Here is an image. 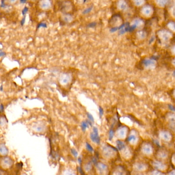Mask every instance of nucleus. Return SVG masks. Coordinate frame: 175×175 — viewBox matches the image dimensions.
<instances>
[{
	"instance_id": "1",
	"label": "nucleus",
	"mask_w": 175,
	"mask_h": 175,
	"mask_svg": "<svg viewBox=\"0 0 175 175\" xmlns=\"http://www.w3.org/2000/svg\"><path fill=\"white\" fill-rule=\"evenodd\" d=\"M158 36L162 42H167L172 37V34L170 32L166 30H161L158 33Z\"/></svg>"
},
{
	"instance_id": "2",
	"label": "nucleus",
	"mask_w": 175,
	"mask_h": 175,
	"mask_svg": "<svg viewBox=\"0 0 175 175\" xmlns=\"http://www.w3.org/2000/svg\"><path fill=\"white\" fill-rule=\"evenodd\" d=\"M166 119L169 123V128L175 132V114L173 113L167 114Z\"/></svg>"
},
{
	"instance_id": "3",
	"label": "nucleus",
	"mask_w": 175,
	"mask_h": 175,
	"mask_svg": "<svg viewBox=\"0 0 175 175\" xmlns=\"http://www.w3.org/2000/svg\"><path fill=\"white\" fill-rule=\"evenodd\" d=\"M93 132L91 133L90 134V137H91V139L92 140L93 142L96 143L97 144H99L100 143V137L99 136V131H98V129H97L96 127H93Z\"/></svg>"
},
{
	"instance_id": "4",
	"label": "nucleus",
	"mask_w": 175,
	"mask_h": 175,
	"mask_svg": "<svg viewBox=\"0 0 175 175\" xmlns=\"http://www.w3.org/2000/svg\"><path fill=\"white\" fill-rule=\"evenodd\" d=\"M143 65L146 68H154L156 66V61L153 59H145L143 61Z\"/></svg>"
},
{
	"instance_id": "5",
	"label": "nucleus",
	"mask_w": 175,
	"mask_h": 175,
	"mask_svg": "<svg viewBox=\"0 0 175 175\" xmlns=\"http://www.w3.org/2000/svg\"><path fill=\"white\" fill-rule=\"evenodd\" d=\"M159 137L166 142H169L172 140V136L169 131H161L159 133Z\"/></svg>"
},
{
	"instance_id": "6",
	"label": "nucleus",
	"mask_w": 175,
	"mask_h": 175,
	"mask_svg": "<svg viewBox=\"0 0 175 175\" xmlns=\"http://www.w3.org/2000/svg\"><path fill=\"white\" fill-rule=\"evenodd\" d=\"M39 6L42 10H49L51 6V3L50 0H40Z\"/></svg>"
},
{
	"instance_id": "7",
	"label": "nucleus",
	"mask_w": 175,
	"mask_h": 175,
	"mask_svg": "<svg viewBox=\"0 0 175 175\" xmlns=\"http://www.w3.org/2000/svg\"><path fill=\"white\" fill-rule=\"evenodd\" d=\"M141 13L146 17H150L153 14V10L152 7L150 6H145L141 10Z\"/></svg>"
},
{
	"instance_id": "8",
	"label": "nucleus",
	"mask_w": 175,
	"mask_h": 175,
	"mask_svg": "<svg viewBox=\"0 0 175 175\" xmlns=\"http://www.w3.org/2000/svg\"><path fill=\"white\" fill-rule=\"evenodd\" d=\"M116 150L114 147H110V146H105L103 148V154L105 156L107 157H110L114 154V152H116Z\"/></svg>"
},
{
	"instance_id": "9",
	"label": "nucleus",
	"mask_w": 175,
	"mask_h": 175,
	"mask_svg": "<svg viewBox=\"0 0 175 175\" xmlns=\"http://www.w3.org/2000/svg\"><path fill=\"white\" fill-rule=\"evenodd\" d=\"M153 165L154 167L158 170L163 171L167 169V166L166 165V164H164V163L159 162V161H154L153 162Z\"/></svg>"
},
{
	"instance_id": "10",
	"label": "nucleus",
	"mask_w": 175,
	"mask_h": 175,
	"mask_svg": "<svg viewBox=\"0 0 175 175\" xmlns=\"http://www.w3.org/2000/svg\"><path fill=\"white\" fill-rule=\"evenodd\" d=\"M142 151L145 155H151L153 153L152 146L149 144H144L142 146Z\"/></svg>"
},
{
	"instance_id": "11",
	"label": "nucleus",
	"mask_w": 175,
	"mask_h": 175,
	"mask_svg": "<svg viewBox=\"0 0 175 175\" xmlns=\"http://www.w3.org/2000/svg\"><path fill=\"white\" fill-rule=\"evenodd\" d=\"M1 164L3 167L4 168H9L11 166L13 165V161L10 158H4L1 161Z\"/></svg>"
},
{
	"instance_id": "12",
	"label": "nucleus",
	"mask_w": 175,
	"mask_h": 175,
	"mask_svg": "<svg viewBox=\"0 0 175 175\" xmlns=\"http://www.w3.org/2000/svg\"><path fill=\"white\" fill-rule=\"evenodd\" d=\"M135 168L138 171H143L147 169V166L142 163H137L135 165Z\"/></svg>"
},
{
	"instance_id": "13",
	"label": "nucleus",
	"mask_w": 175,
	"mask_h": 175,
	"mask_svg": "<svg viewBox=\"0 0 175 175\" xmlns=\"http://www.w3.org/2000/svg\"><path fill=\"white\" fill-rule=\"evenodd\" d=\"M97 167L99 169V172H103L106 170L107 169H108V166L106 165L105 164H103V163H97Z\"/></svg>"
},
{
	"instance_id": "14",
	"label": "nucleus",
	"mask_w": 175,
	"mask_h": 175,
	"mask_svg": "<svg viewBox=\"0 0 175 175\" xmlns=\"http://www.w3.org/2000/svg\"><path fill=\"white\" fill-rule=\"evenodd\" d=\"M143 22L142 20H141L140 19H136V20L134 21V23L132 25V27L133 28H136L137 27L140 26H142L143 25Z\"/></svg>"
},
{
	"instance_id": "15",
	"label": "nucleus",
	"mask_w": 175,
	"mask_h": 175,
	"mask_svg": "<svg viewBox=\"0 0 175 175\" xmlns=\"http://www.w3.org/2000/svg\"><path fill=\"white\" fill-rule=\"evenodd\" d=\"M128 142H130L132 143L135 144L137 141V138L135 134H130V136H128Z\"/></svg>"
},
{
	"instance_id": "16",
	"label": "nucleus",
	"mask_w": 175,
	"mask_h": 175,
	"mask_svg": "<svg viewBox=\"0 0 175 175\" xmlns=\"http://www.w3.org/2000/svg\"><path fill=\"white\" fill-rule=\"evenodd\" d=\"M8 153V149L3 144L0 145V154L2 155H6Z\"/></svg>"
},
{
	"instance_id": "17",
	"label": "nucleus",
	"mask_w": 175,
	"mask_h": 175,
	"mask_svg": "<svg viewBox=\"0 0 175 175\" xmlns=\"http://www.w3.org/2000/svg\"><path fill=\"white\" fill-rule=\"evenodd\" d=\"M169 0H156V2L157 5L160 7H163L165 6Z\"/></svg>"
},
{
	"instance_id": "18",
	"label": "nucleus",
	"mask_w": 175,
	"mask_h": 175,
	"mask_svg": "<svg viewBox=\"0 0 175 175\" xmlns=\"http://www.w3.org/2000/svg\"><path fill=\"white\" fill-rule=\"evenodd\" d=\"M118 8L120 10H124L127 8V5L126 3L124 1L121 0V1H119L118 4Z\"/></svg>"
},
{
	"instance_id": "19",
	"label": "nucleus",
	"mask_w": 175,
	"mask_h": 175,
	"mask_svg": "<svg viewBox=\"0 0 175 175\" xmlns=\"http://www.w3.org/2000/svg\"><path fill=\"white\" fill-rule=\"evenodd\" d=\"M117 147L118 150H121L123 149H125V146L124 143L122 142V141H120V140H118L117 141Z\"/></svg>"
},
{
	"instance_id": "20",
	"label": "nucleus",
	"mask_w": 175,
	"mask_h": 175,
	"mask_svg": "<svg viewBox=\"0 0 175 175\" xmlns=\"http://www.w3.org/2000/svg\"><path fill=\"white\" fill-rule=\"evenodd\" d=\"M167 26L169 29L171 30L172 31L175 33V23L173 22H169L167 24Z\"/></svg>"
},
{
	"instance_id": "21",
	"label": "nucleus",
	"mask_w": 175,
	"mask_h": 175,
	"mask_svg": "<svg viewBox=\"0 0 175 175\" xmlns=\"http://www.w3.org/2000/svg\"><path fill=\"white\" fill-rule=\"evenodd\" d=\"M126 131H127L125 127H122V128H121L119 130V132H118L119 136L122 138L125 137V134H126Z\"/></svg>"
},
{
	"instance_id": "22",
	"label": "nucleus",
	"mask_w": 175,
	"mask_h": 175,
	"mask_svg": "<svg viewBox=\"0 0 175 175\" xmlns=\"http://www.w3.org/2000/svg\"><path fill=\"white\" fill-rule=\"evenodd\" d=\"M134 3L137 6H140L145 2V0H133Z\"/></svg>"
},
{
	"instance_id": "23",
	"label": "nucleus",
	"mask_w": 175,
	"mask_h": 175,
	"mask_svg": "<svg viewBox=\"0 0 175 175\" xmlns=\"http://www.w3.org/2000/svg\"><path fill=\"white\" fill-rule=\"evenodd\" d=\"M89 124L88 123V121H84V122H82V123H81V127L83 131H85L86 128L89 127Z\"/></svg>"
},
{
	"instance_id": "24",
	"label": "nucleus",
	"mask_w": 175,
	"mask_h": 175,
	"mask_svg": "<svg viewBox=\"0 0 175 175\" xmlns=\"http://www.w3.org/2000/svg\"><path fill=\"white\" fill-rule=\"evenodd\" d=\"M138 37L140 39H143L145 38L146 36L145 33H144L143 31H139L137 33Z\"/></svg>"
},
{
	"instance_id": "25",
	"label": "nucleus",
	"mask_w": 175,
	"mask_h": 175,
	"mask_svg": "<svg viewBox=\"0 0 175 175\" xmlns=\"http://www.w3.org/2000/svg\"><path fill=\"white\" fill-rule=\"evenodd\" d=\"M86 148L87 149V150H89V152H92L93 151V147L91 146L90 144H89V143H86Z\"/></svg>"
},
{
	"instance_id": "26",
	"label": "nucleus",
	"mask_w": 175,
	"mask_h": 175,
	"mask_svg": "<svg viewBox=\"0 0 175 175\" xmlns=\"http://www.w3.org/2000/svg\"><path fill=\"white\" fill-rule=\"evenodd\" d=\"M91 167H92V165H91V163L89 162L85 166V169L87 171H89V170H91Z\"/></svg>"
},
{
	"instance_id": "27",
	"label": "nucleus",
	"mask_w": 175,
	"mask_h": 175,
	"mask_svg": "<svg viewBox=\"0 0 175 175\" xmlns=\"http://www.w3.org/2000/svg\"><path fill=\"white\" fill-rule=\"evenodd\" d=\"M159 156L162 158H165L167 157V154L165 152H161L159 154Z\"/></svg>"
},
{
	"instance_id": "28",
	"label": "nucleus",
	"mask_w": 175,
	"mask_h": 175,
	"mask_svg": "<svg viewBox=\"0 0 175 175\" xmlns=\"http://www.w3.org/2000/svg\"><path fill=\"white\" fill-rule=\"evenodd\" d=\"M114 136V130H110L109 132V139L111 140Z\"/></svg>"
},
{
	"instance_id": "29",
	"label": "nucleus",
	"mask_w": 175,
	"mask_h": 175,
	"mask_svg": "<svg viewBox=\"0 0 175 175\" xmlns=\"http://www.w3.org/2000/svg\"><path fill=\"white\" fill-rule=\"evenodd\" d=\"M71 152H72V154L74 156H75V157H76L78 156V153L74 149H72Z\"/></svg>"
},
{
	"instance_id": "30",
	"label": "nucleus",
	"mask_w": 175,
	"mask_h": 175,
	"mask_svg": "<svg viewBox=\"0 0 175 175\" xmlns=\"http://www.w3.org/2000/svg\"><path fill=\"white\" fill-rule=\"evenodd\" d=\"M87 116L88 118L91 121H92V122H94V118L93 117L92 115L90 114L89 113H88Z\"/></svg>"
},
{
	"instance_id": "31",
	"label": "nucleus",
	"mask_w": 175,
	"mask_h": 175,
	"mask_svg": "<svg viewBox=\"0 0 175 175\" xmlns=\"http://www.w3.org/2000/svg\"><path fill=\"white\" fill-rule=\"evenodd\" d=\"M152 174L154 175H163V173H162L161 172H159V171H157V170H154L153 172L152 173Z\"/></svg>"
},
{
	"instance_id": "32",
	"label": "nucleus",
	"mask_w": 175,
	"mask_h": 175,
	"mask_svg": "<svg viewBox=\"0 0 175 175\" xmlns=\"http://www.w3.org/2000/svg\"><path fill=\"white\" fill-rule=\"evenodd\" d=\"M69 81V77H67V76H66V77H64V78L63 79V83H67Z\"/></svg>"
},
{
	"instance_id": "33",
	"label": "nucleus",
	"mask_w": 175,
	"mask_h": 175,
	"mask_svg": "<svg viewBox=\"0 0 175 175\" xmlns=\"http://www.w3.org/2000/svg\"><path fill=\"white\" fill-rule=\"evenodd\" d=\"M7 1H8L9 3L11 4L16 3V2L17 1V0H7Z\"/></svg>"
},
{
	"instance_id": "34",
	"label": "nucleus",
	"mask_w": 175,
	"mask_h": 175,
	"mask_svg": "<svg viewBox=\"0 0 175 175\" xmlns=\"http://www.w3.org/2000/svg\"><path fill=\"white\" fill-rule=\"evenodd\" d=\"M99 114H100V117H102L103 114V109H102L101 107H99Z\"/></svg>"
},
{
	"instance_id": "35",
	"label": "nucleus",
	"mask_w": 175,
	"mask_h": 175,
	"mask_svg": "<svg viewBox=\"0 0 175 175\" xmlns=\"http://www.w3.org/2000/svg\"><path fill=\"white\" fill-rule=\"evenodd\" d=\"M92 162L93 164H95V165H97V160L96 159V158H93L92 159Z\"/></svg>"
},
{
	"instance_id": "36",
	"label": "nucleus",
	"mask_w": 175,
	"mask_h": 175,
	"mask_svg": "<svg viewBox=\"0 0 175 175\" xmlns=\"http://www.w3.org/2000/svg\"><path fill=\"white\" fill-rule=\"evenodd\" d=\"M78 172H80V174H84V172H83V169H81V167H78Z\"/></svg>"
},
{
	"instance_id": "37",
	"label": "nucleus",
	"mask_w": 175,
	"mask_h": 175,
	"mask_svg": "<svg viewBox=\"0 0 175 175\" xmlns=\"http://www.w3.org/2000/svg\"><path fill=\"white\" fill-rule=\"evenodd\" d=\"M172 52L173 53V55H175V46L172 47Z\"/></svg>"
},
{
	"instance_id": "38",
	"label": "nucleus",
	"mask_w": 175,
	"mask_h": 175,
	"mask_svg": "<svg viewBox=\"0 0 175 175\" xmlns=\"http://www.w3.org/2000/svg\"><path fill=\"white\" fill-rule=\"evenodd\" d=\"M172 14H173V16L175 17V6L173 8V10H172Z\"/></svg>"
},
{
	"instance_id": "39",
	"label": "nucleus",
	"mask_w": 175,
	"mask_h": 175,
	"mask_svg": "<svg viewBox=\"0 0 175 175\" xmlns=\"http://www.w3.org/2000/svg\"><path fill=\"white\" fill-rule=\"evenodd\" d=\"M169 175H175V170H173L172 172H170L169 173Z\"/></svg>"
},
{
	"instance_id": "40",
	"label": "nucleus",
	"mask_w": 175,
	"mask_h": 175,
	"mask_svg": "<svg viewBox=\"0 0 175 175\" xmlns=\"http://www.w3.org/2000/svg\"><path fill=\"white\" fill-rule=\"evenodd\" d=\"M78 162L80 164H81V163H82V159H81V158H79L78 159Z\"/></svg>"
},
{
	"instance_id": "41",
	"label": "nucleus",
	"mask_w": 175,
	"mask_h": 175,
	"mask_svg": "<svg viewBox=\"0 0 175 175\" xmlns=\"http://www.w3.org/2000/svg\"><path fill=\"white\" fill-rule=\"evenodd\" d=\"M172 64L174 66H175V59H173L172 61Z\"/></svg>"
},
{
	"instance_id": "42",
	"label": "nucleus",
	"mask_w": 175,
	"mask_h": 175,
	"mask_svg": "<svg viewBox=\"0 0 175 175\" xmlns=\"http://www.w3.org/2000/svg\"><path fill=\"white\" fill-rule=\"evenodd\" d=\"M173 96H174V97H175V90H174V91H173Z\"/></svg>"
}]
</instances>
